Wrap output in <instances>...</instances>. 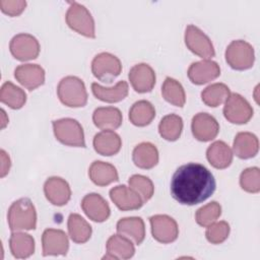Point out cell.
I'll return each instance as SVG.
<instances>
[{
  "mask_svg": "<svg viewBox=\"0 0 260 260\" xmlns=\"http://www.w3.org/2000/svg\"><path fill=\"white\" fill-rule=\"evenodd\" d=\"M216 188L211 172L201 164L188 162L179 167L171 180V194L184 205L199 204L208 199Z\"/></svg>",
  "mask_w": 260,
  "mask_h": 260,
  "instance_id": "obj_1",
  "label": "cell"
},
{
  "mask_svg": "<svg viewBox=\"0 0 260 260\" xmlns=\"http://www.w3.org/2000/svg\"><path fill=\"white\" fill-rule=\"evenodd\" d=\"M7 220L12 232L35 230L37 225V211L31 200L24 197L14 201L8 209Z\"/></svg>",
  "mask_w": 260,
  "mask_h": 260,
  "instance_id": "obj_2",
  "label": "cell"
},
{
  "mask_svg": "<svg viewBox=\"0 0 260 260\" xmlns=\"http://www.w3.org/2000/svg\"><path fill=\"white\" fill-rule=\"evenodd\" d=\"M57 94L61 103L70 108L84 107L87 103V91L82 79L77 76L62 78L57 86Z\"/></svg>",
  "mask_w": 260,
  "mask_h": 260,
  "instance_id": "obj_3",
  "label": "cell"
},
{
  "mask_svg": "<svg viewBox=\"0 0 260 260\" xmlns=\"http://www.w3.org/2000/svg\"><path fill=\"white\" fill-rule=\"evenodd\" d=\"M53 131L56 139L62 144L75 147H85L83 128L72 118H62L53 121Z\"/></svg>",
  "mask_w": 260,
  "mask_h": 260,
  "instance_id": "obj_4",
  "label": "cell"
},
{
  "mask_svg": "<svg viewBox=\"0 0 260 260\" xmlns=\"http://www.w3.org/2000/svg\"><path fill=\"white\" fill-rule=\"evenodd\" d=\"M68 26L76 32L87 37L95 38L94 20L88 9L77 2H71L65 15Z\"/></svg>",
  "mask_w": 260,
  "mask_h": 260,
  "instance_id": "obj_5",
  "label": "cell"
},
{
  "mask_svg": "<svg viewBox=\"0 0 260 260\" xmlns=\"http://www.w3.org/2000/svg\"><path fill=\"white\" fill-rule=\"evenodd\" d=\"M225 61L235 70H246L253 66L255 61L254 48L243 40L230 43L225 50Z\"/></svg>",
  "mask_w": 260,
  "mask_h": 260,
  "instance_id": "obj_6",
  "label": "cell"
},
{
  "mask_svg": "<svg viewBox=\"0 0 260 260\" xmlns=\"http://www.w3.org/2000/svg\"><path fill=\"white\" fill-rule=\"evenodd\" d=\"M122 71V64L115 55L103 52L94 56L91 61V72L102 82H112Z\"/></svg>",
  "mask_w": 260,
  "mask_h": 260,
  "instance_id": "obj_7",
  "label": "cell"
},
{
  "mask_svg": "<svg viewBox=\"0 0 260 260\" xmlns=\"http://www.w3.org/2000/svg\"><path fill=\"white\" fill-rule=\"evenodd\" d=\"M223 116L233 124H246L253 116V109L244 96L233 92L224 102Z\"/></svg>",
  "mask_w": 260,
  "mask_h": 260,
  "instance_id": "obj_8",
  "label": "cell"
},
{
  "mask_svg": "<svg viewBox=\"0 0 260 260\" xmlns=\"http://www.w3.org/2000/svg\"><path fill=\"white\" fill-rule=\"evenodd\" d=\"M185 44L195 55L209 59L214 57L215 51L210 39L196 25L189 24L185 30Z\"/></svg>",
  "mask_w": 260,
  "mask_h": 260,
  "instance_id": "obj_9",
  "label": "cell"
},
{
  "mask_svg": "<svg viewBox=\"0 0 260 260\" xmlns=\"http://www.w3.org/2000/svg\"><path fill=\"white\" fill-rule=\"evenodd\" d=\"M151 234L154 240L162 244H169L177 240L179 228L177 221L167 214H155L149 217Z\"/></svg>",
  "mask_w": 260,
  "mask_h": 260,
  "instance_id": "obj_10",
  "label": "cell"
},
{
  "mask_svg": "<svg viewBox=\"0 0 260 260\" xmlns=\"http://www.w3.org/2000/svg\"><path fill=\"white\" fill-rule=\"evenodd\" d=\"M12 56L19 61H28L36 59L40 54L39 41L29 34H18L14 36L9 44Z\"/></svg>",
  "mask_w": 260,
  "mask_h": 260,
  "instance_id": "obj_11",
  "label": "cell"
},
{
  "mask_svg": "<svg viewBox=\"0 0 260 260\" xmlns=\"http://www.w3.org/2000/svg\"><path fill=\"white\" fill-rule=\"evenodd\" d=\"M191 130L193 136L199 141H210L219 132V124L216 119L208 113H198L192 118Z\"/></svg>",
  "mask_w": 260,
  "mask_h": 260,
  "instance_id": "obj_12",
  "label": "cell"
},
{
  "mask_svg": "<svg viewBox=\"0 0 260 260\" xmlns=\"http://www.w3.org/2000/svg\"><path fill=\"white\" fill-rule=\"evenodd\" d=\"M43 256L66 255L69 249L68 237L62 230L47 229L42 236Z\"/></svg>",
  "mask_w": 260,
  "mask_h": 260,
  "instance_id": "obj_13",
  "label": "cell"
},
{
  "mask_svg": "<svg viewBox=\"0 0 260 260\" xmlns=\"http://www.w3.org/2000/svg\"><path fill=\"white\" fill-rule=\"evenodd\" d=\"M129 81L135 91L144 93L150 91L155 84V72L146 63L134 65L128 74Z\"/></svg>",
  "mask_w": 260,
  "mask_h": 260,
  "instance_id": "obj_14",
  "label": "cell"
},
{
  "mask_svg": "<svg viewBox=\"0 0 260 260\" xmlns=\"http://www.w3.org/2000/svg\"><path fill=\"white\" fill-rule=\"evenodd\" d=\"M44 193L49 202L56 206L68 203L71 197V189L67 181L61 177H50L44 184Z\"/></svg>",
  "mask_w": 260,
  "mask_h": 260,
  "instance_id": "obj_15",
  "label": "cell"
},
{
  "mask_svg": "<svg viewBox=\"0 0 260 260\" xmlns=\"http://www.w3.org/2000/svg\"><path fill=\"white\" fill-rule=\"evenodd\" d=\"M187 74L194 84L200 85L217 78L220 75V67L216 62L204 59L192 63Z\"/></svg>",
  "mask_w": 260,
  "mask_h": 260,
  "instance_id": "obj_16",
  "label": "cell"
},
{
  "mask_svg": "<svg viewBox=\"0 0 260 260\" xmlns=\"http://www.w3.org/2000/svg\"><path fill=\"white\" fill-rule=\"evenodd\" d=\"M81 208L89 219L103 222L107 220L111 214L108 202L98 193H89L81 200Z\"/></svg>",
  "mask_w": 260,
  "mask_h": 260,
  "instance_id": "obj_17",
  "label": "cell"
},
{
  "mask_svg": "<svg viewBox=\"0 0 260 260\" xmlns=\"http://www.w3.org/2000/svg\"><path fill=\"white\" fill-rule=\"evenodd\" d=\"M14 77L25 88L34 90L45 82V70L38 64H21L14 70Z\"/></svg>",
  "mask_w": 260,
  "mask_h": 260,
  "instance_id": "obj_18",
  "label": "cell"
},
{
  "mask_svg": "<svg viewBox=\"0 0 260 260\" xmlns=\"http://www.w3.org/2000/svg\"><path fill=\"white\" fill-rule=\"evenodd\" d=\"M110 198L120 210H136L143 205L141 197L130 187L118 185L110 190Z\"/></svg>",
  "mask_w": 260,
  "mask_h": 260,
  "instance_id": "obj_19",
  "label": "cell"
},
{
  "mask_svg": "<svg viewBox=\"0 0 260 260\" xmlns=\"http://www.w3.org/2000/svg\"><path fill=\"white\" fill-rule=\"evenodd\" d=\"M93 148L102 155L110 156L118 153L122 146V140L119 134L112 130H103L93 137Z\"/></svg>",
  "mask_w": 260,
  "mask_h": 260,
  "instance_id": "obj_20",
  "label": "cell"
},
{
  "mask_svg": "<svg viewBox=\"0 0 260 260\" xmlns=\"http://www.w3.org/2000/svg\"><path fill=\"white\" fill-rule=\"evenodd\" d=\"M107 254L104 259H129L135 253L132 241L122 235H113L107 241Z\"/></svg>",
  "mask_w": 260,
  "mask_h": 260,
  "instance_id": "obj_21",
  "label": "cell"
},
{
  "mask_svg": "<svg viewBox=\"0 0 260 260\" xmlns=\"http://www.w3.org/2000/svg\"><path fill=\"white\" fill-rule=\"evenodd\" d=\"M117 232L136 245H140L145 238L144 221L139 216L123 217L117 222Z\"/></svg>",
  "mask_w": 260,
  "mask_h": 260,
  "instance_id": "obj_22",
  "label": "cell"
},
{
  "mask_svg": "<svg viewBox=\"0 0 260 260\" xmlns=\"http://www.w3.org/2000/svg\"><path fill=\"white\" fill-rule=\"evenodd\" d=\"M94 125L102 130H115L122 124V113L115 107H100L92 114Z\"/></svg>",
  "mask_w": 260,
  "mask_h": 260,
  "instance_id": "obj_23",
  "label": "cell"
},
{
  "mask_svg": "<svg viewBox=\"0 0 260 260\" xmlns=\"http://www.w3.org/2000/svg\"><path fill=\"white\" fill-rule=\"evenodd\" d=\"M233 149L234 153L242 159L254 157L259 150L258 138L251 132H239L235 136Z\"/></svg>",
  "mask_w": 260,
  "mask_h": 260,
  "instance_id": "obj_24",
  "label": "cell"
},
{
  "mask_svg": "<svg viewBox=\"0 0 260 260\" xmlns=\"http://www.w3.org/2000/svg\"><path fill=\"white\" fill-rule=\"evenodd\" d=\"M89 179L98 186H107L119 180L116 168L106 161L94 160L88 169Z\"/></svg>",
  "mask_w": 260,
  "mask_h": 260,
  "instance_id": "obj_25",
  "label": "cell"
},
{
  "mask_svg": "<svg viewBox=\"0 0 260 260\" xmlns=\"http://www.w3.org/2000/svg\"><path fill=\"white\" fill-rule=\"evenodd\" d=\"M206 157L213 168L225 169L233 161V151L225 142L217 140L208 146Z\"/></svg>",
  "mask_w": 260,
  "mask_h": 260,
  "instance_id": "obj_26",
  "label": "cell"
},
{
  "mask_svg": "<svg viewBox=\"0 0 260 260\" xmlns=\"http://www.w3.org/2000/svg\"><path fill=\"white\" fill-rule=\"evenodd\" d=\"M132 159L140 169H152L158 162V150L150 142H141L133 149Z\"/></svg>",
  "mask_w": 260,
  "mask_h": 260,
  "instance_id": "obj_27",
  "label": "cell"
},
{
  "mask_svg": "<svg viewBox=\"0 0 260 260\" xmlns=\"http://www.w3.org/2000/svg\"><path fill=\"white\" fill-rule=\"evenodd\" d=\"M91 91L93 95L102 102L118 103L127 96L128 83L121 80L113 87H105L96 82H93L91 83Z\"/></svg>",
  "mask_w": 260,
  "mask_h": 260,
  "instance_id": "obj_28",
  "label": "cell"
},
{
  "mask_svg": "<svg viewBox=\"0 0 260 260\" xmlns=\"http://www.w3.org/2000/svg\"><path fill=\"white\" fill-rule=\"evenodd\" d=\"M9 247L13 257L24 259L34 254L35 240L26 233L13 232L9 239Z\"/></svg>",
  "mask_w": 260,
  "mask_h": 260,
  "instance_id": "obj_29",
  "label": "cell"
},
{
  "mask_svg": "<svg viewBox=\"0 0 260 260\" xmlns=\"http://www.w3.org/2000/svg\"><path fill=\"white\" fill-rule=\"evenodd\" d=\"M70 239L76 244L86 243L91 236L92 230L90 224L78 213H71L67 222Z\"/></svg>",
  "mask_w": 260,
  "mask_h": 260,
  "instance_id": "obj_30",
  "label": "cell"
},
{
  "mask_svg": "<svg viewBox=\"0 0 260 260\" xmlns=\"http://www.w3.org/2000/svg\"><path fill=\"white\" fill-rule=\"evenodd\" d=\"M155 109L151 103L145 100L138 101L129 110L130 122L138 127H144L154 119Z\"/></svg>",
  "mask_w": 260,
  "mask_h": 260,
  "instance_id": "obj_31",
  "label": "cell"
},
{
  "mask_svg": "<svg viewBox=\"0 0 260 260\" xmlns=\"http://www.w3.org/2000/svg\"><path fill=\"white\" fill-rule=\"evenodd\" d=\"M0 101L13 110L22 108L26 102V93L11 81H6L1 86Z\"/></svg>",
  "mask_w": 260,
  "mask_h": 260,
  "instance_id": "obj_32",
  "label": "cell"
},
{
  "mask_svg": "<svg viewBox=\"0 0 260 260\" xmlns=\"http://www.w3.org/2000/svg\"><path fill=\"white\" fill-rule=\"evenodd\" d=\"M183 119L176 114L165 116L158 125L159 135L168 141H176L182 134Z\"/></svg>",
  "mask_w": 260,
  "mask_h": 260,
  "instance_id": "obj_33",
  "label": "cell"
},
{
  "mask_svg": "<svg viewBox=\"0 0 260 260\" xmlns=\"http://www.w3.org/2000/svg\"><path fill=\"white\" fill-rule=\"evenodd\" d=\"M231 91L228 85L224 83H212L205 87L201 92L202 102L208 107H218L226 101Z\"/></svg>",
  "mask_w": 260,
  "mask_h": 260,
  "instance_id": "obj_34",
  "label": "cell"
},
{
  "mask_svg": "<svg viewBox=\"0 0 260 260\" xmlns=\"http://www.w3.org/2000/svg\"><path fill=\"white\" fill-rule=\"evenodd\" d=\"M161 94L167 102L176 107L182 108L186 103V94L182 84L172 77L165 79L161 86Z\"/></svg>",
  "mask_w": 260,
  "mask_h": 260,
  "instance_id": "obj_35",
  "label": "cell"
},
{
  "mask_svg": "<svg viewBox=\"0 0 260 260\" xmlns=\"http://www.w3.org/2000/svg\"><path fill=\"white\" fill-rule=\"evenodd\" d=\"M128 183L129 187L141 197L143 203L148 201L154 193L153 183L148 177L142 175H133L129 178Z\"/></svg>",
  "mask_w": 260,
  "mask_h": 260,
  "instance_id": "obj_36",
  "label": "cell"
},
{
  "mask_svg": "<svg viewBox=\"0 0 260 260\" xmlns=\"http://www.w3.org/2000/svg\"><path fill=\"white\" fill-rule=\"evenodd\" d=\"M221 214V206L216 201H211L200 207L195 213L196 222L201 226H208Z\"/></svg>",
  "mask_w": 260,
  "mask_h": 260,
  "instance_id": "obj_37",
  "label": "cell"
},
{
  "mask_svg": "<svg viewBox=\"0 0 260 260\" xmlns=\"http://www.w3.org/2000/svg\"><path fill=\"white\" fill-rule=\"evenodd\" d=\"M240 185L243 190L249 193L260 191V170L257 167L245 169L240 176Z\"/></svg>",
  "mask_w": 260,
  "mask_h": 260,
  "instance_id": "obj_38",
  "label": "cell"
},
{
  "mask_svg": "<svg viewBox=\"0 0 260 260\" xmlns=\"http://www.w3.org/2000/svg\"><path fill=\"white\" fill-rule=\"evenodd\" d=\"M230 224L224 221H218V222H212L207 226V230L205 232L206 239L209 243L217 245L224 242L229 235H230Z\"/></svg>",
  "mask_w": 260,
  "mask_h": 260,
  "instance_id": "obj_39",
  "label": "cell"
},
{
  "mask_svg": "<svg viewBox=\"0 0 260 260\" xmlns=\"http://www.w3.org/2000/svg\"><path fill=\"white\" fill-rule=\"evenodd\" d=\"M26 1L23 0H1L0 8L2 12L10 16L19 15L25 8Z\"/></svg>",
  "mask_w": 260,
  "mask_h": 260,
  "instance_id": "obj_40",
  "label": "cell"
},
{
  "mask_svg": "<svg viewBox=\"0 0 260 260\" xmlns=\"http://www.w3.org/2000/svg\"><path fill=\"white\" fill-rule=\"evenodd\" d=\"M0 154H1V172H0V177L3 178L5 177L10 169L11 162H10V158L9 155L5 152V150L1 149L0 150Z\"/></svg>",
  "mask_w": 260,
  "mask_h": 260,
  "instance_id": "obj_41",
  "label": "cell"
}]
</instances>
